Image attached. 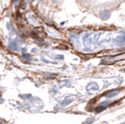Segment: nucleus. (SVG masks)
Masks as SVG:
<instances>
[{"label":"nucleus","mask_w":125,"mask_h":124,"mask_svg":"<svg viewBox=\"0 0 125 124\" xmlns=\"http://www.w3.org/2000/svg\"><path fill=\"white\" fill-rule=\"evenodd\" d=\"M99 17L101 19H103V20H107V19H109V17H110V13H109V11H103V12L100 13Z\"/></svg>","instance_id":"f257e3e1"},{"label":"nucleus","mask_w":125,"mask_h":124,"mask_svg":"<svg viewBox=\"0 0 125 124\" xmlns=\"http://www.w3.org/2000/svg\"><path fill=\"white\" fill-rule=\"evenodd\" d=\"M120 92V91L118 90H114V91H109L107 93H105V96H106L107 98H112V97H114L116 95H117V94Z\"/></svg>","instance_id":"f03ea898"},{"label":"nucleus","mask_w":125,"mask_h":124,"mask_svg":"<svg viewBox=\"0 0 125 124\" xmlns=\"http://www.w3.org/2000/svg\"><path fill=\"white\" fill-rule=\"evenodd\" d=\"M93 121H94V119H91V120H90L89 122H87V123H86V124H91Z\"/></svg>","instance_id":"7ed1b4c3"}]
</instances>
